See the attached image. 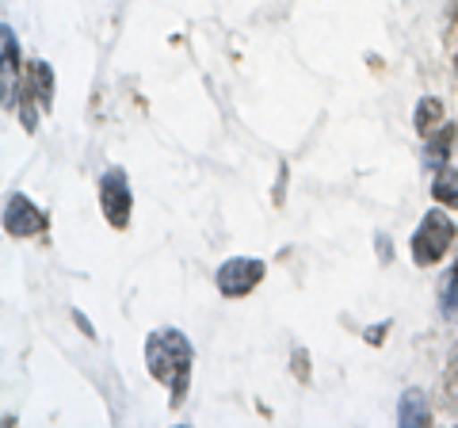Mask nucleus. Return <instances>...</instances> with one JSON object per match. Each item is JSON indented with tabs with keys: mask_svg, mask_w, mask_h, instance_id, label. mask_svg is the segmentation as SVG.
<instances>
[{
	"mask_svg": "<svg viewBox=\"0 0 458 428\" xmlns=\"http://www.w3.org/2000/svg\"><path fill=\"white\" fill-rule=\"evenodd\" d=\"M146 364L149 375L172 390V406L183 402L188 394V379H191V345L180 330H157L146 340Z\"/></svg>",
	"mask_w": 458,
	"mask_h": 428,
	"instance_id": "1",
	"label": "nucleus"
},
{
	"mask_svg": "<svg viewBox=\"0 0 458 428\" xmlns=\"http://www.w3.org/2000/svg\"><path fill=\"white\" fill-rule=\"evenodd\" d=\"M451 241H454V222L443 210H428L424 222L417 226V234H412V245H409L412 261H417L420 268L443 261V253L451 249Z\"/></svg>",
	"mask_w": 458,
	"mask_h": 428,
	"instance_id": "2",
	"label": "nucleus"
},
{
	"mask_svg": "<svg viewBox=\"0 0 458 428\" xmlns=\"http://www.w3.org/2000/svg\"><path fill=\"white\" fill-rule=\"evenodd\" d=\"M99 207H104V218L123 230L131 222V184H126L123 168H107L104 180H99Z\"/></svg>",
	"mask_w": 458,
	"mask_h": 428,
	"instance_id": "3",
	"label": "nucleus"
},
{
	"mask_svg": "<svg viewBox=\"0 0 458 428\" xmlns=\"http://www.w3.org/2000/svg\"><path fill=\"white\" fill-rule=\"evenodd\" d=\"M260 279H264V264L252 261V256H233V261L218 268V291L225 298H245Z\"/></svg>",
	"mask_w": 458,
	"mask_h": 428,
	"instance_id": "4",
	"label": "nucleus"
},
{
	"mask_svg": "<svg viewBox=\"0 0 458 428\" xmlns=\"http://www.w3.org/2000/svg\"><path fill=\"white\" fill-rule=\"evenodd\" d=\"M47 214H42L27 195H12L8 199V210H4V230L12 237H38L47 234Z\"/></svg>",
	"mask_w": 458,
	"mask_h": 428,
	"instance_id": "5",
	"label": "nucleus"
},
{
	"mask_svg": "<svg viewBox=\"0 0 458 428\" xmlns=\"http://www.w3.org/2000/svg\"><path fill=\"white\" fill-rule=\"evenodd\" d=\"M27 89H31V96L38 99V107H54V69L47 65V62H35L31 69H27Z\"/></svg>",
	"mask_w": 458,
	"mask_h": 428,
	"instance_id": "6",
	"label": "nucleus"
},
{
	"mask_svg": "<svg viewBox=\"0 0 458 428\" xmlns=\"http://www.w3.org/2000/svg\"><path fill=\"white\" fill-rule=\"evenodd\" d=\"M397 421L401 424H428L432 421V413H428V406H424V394L420 390H409L405 398H401V406H397Z\"/></svg>",
	"mask_w": 458,
	"mask_h": 428,
	"instance_id": "7",
	"label": "nucleus"
},
{
	"mask_svg": "<svg viewBox=\"0 0 458 428\" xmlns=\"http://www.w3.org/2000/svg\"><path fill=\"white\" fill-rule=\"evenodd\" d=\"M432 195H436V203L458 210V173L454 168H439V176L432 184Z\"/></svg>",
	"mask_w": 458,
	"mask_h": 428,
	"instance_id": "8",
	"label": "nucleus"
},
{
	"mask_svg": "<svg viewBox=\"0 0 458 428\" xmlns=\"http://www.w3.org/2000/svg\"><path fill=\"white\" fill-rule=\"evenodd\" d=\"M439 123H443V104H439V99L436 96L420 99V107H417V131L420 134H432Z\"/></svg>",
	"mask_w": 458,
	"mask_h": 428,
	"instance_id": "9",
	"label": "nucleus"
},
{
	"mask_svg": "<svg viewBox=\"0 0 458 428\" xmlns=\"http://www.w3.org/2000/svg\"><path fill=\"white\" fill-rule=\"evenodd\" d=\"M443 313H447V318H458V291L443 295Z\"/></svg>",
	"mask_w": 458,
	"mask_h": 428,
	"instance_id": "10",
	"label": "nucleus"
},
{
	"mask_svg": "<svg viewBox=\"0 0 458 428\" xmlns=\"http://www.w3.org/2000/svg\"><path fill=\"white\" fill-rule=\"evenodd\" d=\"M378 256L382 261H390V237H378Z\"/></svg>",
	"mask_w": 458,
	"mask_h": 428,
	"instance_id": "11",
	"label": "nucleus"
},
{
	"mask_svg": "<svg viewBox=\"0 0 458 428\" xmlns=\"http://www.w3.org/2000/svg\"><path fill=\"white\" fill-rule=\"evenodd\" d=\"M454 283H458V264H454Z\"/></svg>",
	"mask_w": 458,
	"mask_h": 428,
	"instance_id": "12",
	"label": "nucleus"
}]
</instances>
